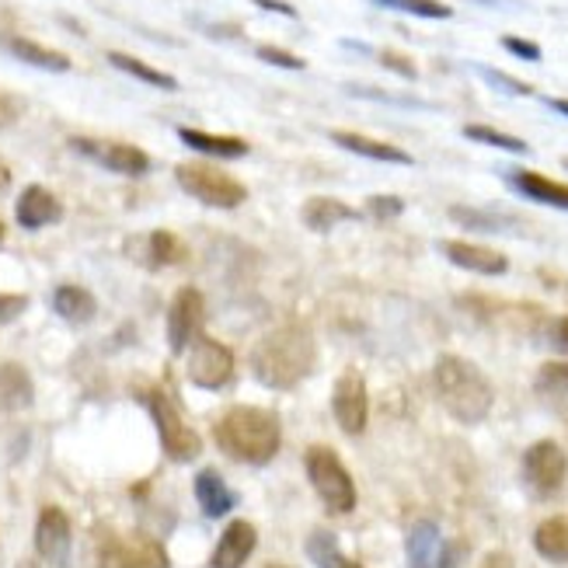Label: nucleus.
Returning a JSON list of instances; mask_svg holds the SVG:
<instances>
[{
  "label": "nucleus",
  "mask_w": 568,
  "mask_h": 568,
  "mask_svg": "<svg viewBox=\"0 0 568 568\" xmlns=\"http://www.w3.org/2000/svg\"><path fill=\"white\" fill-rule=\"evenodd\" d=\"M317 363V342L307 325H280L268 335H262L252 349V374L262 387L273 390H293L311 377Z\"/></svg>",
  "instance_id": "obj_1"
},
{
  "label": "nucleus",
  "mask_w": 568,
  "mask_h": 568,
  "mask_svg": "<svg viewBox=\"0 0 568 568\" xmlns=\"http://www.w3.org/2000/svg\"><path fill=\"white\" fill-rule=\"evenodd\" d=\"M213 436H216V447L224 450L231 460L252 464V467L268 464L283 447L280 415L262 408V405H234V408H227L224 415H220Z\"/></svg>",
  "instance_id": "obj_2"
},
{
  "label": "nucleus",
  "mask_w": 568,
  "mask_h": 568,
  "mask_svg": "<svg viewBox=\"0 0 568 568\" xmlns=\"http://www.w3.org/2000/svg\"><path fill=\"white\" fill-rule=\"evenodd\" d=\"M433 387L439 405L447 408L450 418L464 426H478L488 418L491 405H496V387L485 377V369L475 366L464 356H439L433 366Z\"/></svg>",
  "instance_id": "obj_3"
},
{
  "label": "nucleus",
  "mask_w": 568,
  "mask_h": 568,
  "mask_svg": "<svg viewBox=\"0 0 568 568\" xmlns=\"http://www.w3.org/2000/svg\"><path fill=\"white\" fill-rule=\"evenodd\" d=\"M143 405H146V412H151L154 426H158V436H161V447H164V454L171 460L189 464V460H195V457L203 454L200 433H195L182 418L175 394H171L168 387H151V390L143 394Z\"/></svg>",
  "instance_id": "obj_4"
},
{
  "label": "nucleus",
  "mask_w": 568,
  "mask_h": 568,
  "mask_svg": "<svg viewBox=\"0 0 568 568\" xmlns=\"http://www.w3.org/2000/svg\"><path fill=\"white\" fill-rule=\"evenodd\" d=\"M304 467H307V478L317 491V499L325 503L328 513L345 516L356 509V481L349 471H345L342 457L332 447H321V443L311 447L304 454Z\"/></svg>",
  "instance_id": "obj_5"
},
{
  "label": "nucleus",
  "mask_w": 568,
  "mask_h": 568,
  "mask_svg": "<svg viewBox=\"0 0 568 568\" xmlns=\"http://www.w3.org/2000/svg\"><path fill=\"white\" fill-rule=\"evenodd\" d=\"M175 182L192 195V200H200L203 206H213V210H237L244 200H248V189H244L234 175H227V171H220L206 161L179 164Z\"/></svg>",
  "instance_id": "obj_6"
},
{
  "label": "nucleus",
  "mask_w": 568,
  "mask_h": 568,
  "mask_svg": "<svg viewBox=\"0 0 568 568\" xmlns=\"http://www.w3.org/2000/svg\"><path fill=\"white\" fill-rule=\"evenodd\" d=\"M98 568H171V558L146 534H105L98 540Z\"/></svg>",
  "instance_id": "obj_7"
},
{
  "label": "nucleus",
  "mask_w": 568,
  "mask_h": 568,
  "mask_svg": "<svg viewBox=\"0 0 568 568\" xmlns=\"http://www.w3.org/2000/svg\"><path fill=\"white\" fill-rule=\"evenodd\" d=\"M408 568H460L467 548L460 540H447L433 520H418L405 540Z\"/></svg>",
  "instance_id": "obj_8"
},
{
  "label": "nucleus",
  "mask_w": 568,
  "mask_h": 568,
  "mask_svg": "<svg viewBox=\"0 0 568 568\" xmlns=\"http://www.w3.org/2000/svg\"><path fill=\"white\" fill-rule=\"evenodd\" d=\"M189 381L203 390H224L234 381L237 359L224 342H216L210 335H200L189 345Z\"/></svg>",
  "instance_id": "obj_9"
},
{
  "label": "nucleus",
  "mask_w": 568,
  "mask_h": 568,
  "mask_svg": "<svg viewBox=\"0 0 568 568\" xmlns=\"http://www.w3.org/2000/svg\"><path fill=\"white\" fill-rule=\"evenodd\" d=\"M206 325V296L195 286H182L168 307V345L175 356H185L189 345L203 335Z\"/></svg>",
  "instance_id": "obj_10"
},
{
  "label": "nucleus",
  "mask_w": 568,
  "mask_h": 568,
  "mask_svg": "<svg viewBox=\"0 0 568 568\" xmlns=\"http://www.w3.org/2000/svg\"><path fill=\"white\" fill-rule=\"evenodd\" d=\"M565 475H568V457L555 439H537L524 454V481L537 499L558 496Z\"/></svg>",
  "instance_id": "obj_11"
},
{
  "label": "nucleus",
  "mask_w": 568,
  "mask_h": 568,
  "mask_svg": "<svg viewBox=\"0 0 568 568\" xmlns=\"http://www.w3.org/2000/svg\"><path fill=\"white\" fill-rule=\"evenodd\" d=\"M70 151H78L81 158L102 164L109 171H115V175H130V179H140L151 171V158H146V151H140V146L133 143H115V140H91V136H73L70 140Z\"/></svg>",
  "instance_id": "obj_12"
},
{
  "label": "nucleus",
  "mask_w": 568,
  "mask_h": 568,
  "mask_svg": "<svg viewBox=\"0 0 568 568\" xmlns=\"http://www.w3.org/2000/svg\"><path fill=\"white\" fill-rule=\"evenodd\" d=\"M332 412L335 423L345 436H359L366 429L369 418V394H366V381L359 369H345V374L335 381L332 390Z\"/></svg>",
  "instance_id": "obj_13"
},
{
  "label": "nucleus",
  "mask_w": 568,
  "mask_h": 568,
  "mask_svg": "<svg viewBox=\"0 0 568 568\" xmlns=\"http://www.w3.org/2000/svg\"><path fill=\"white\" fill-rule=\"evenodd\" d=\"M70 540H73L70 516L60 506H45L39 513V524H36V551H39V558L49 561V565H67Z\"/></svg>",
  "instance_id": "obj_14"
},
{
  "label": "nucleus",
  "mask_w": 568,
  "mask_h": 568,
  "mask_svg": "<svg viewBox=\"0 0 568 568\" xmlns=\"http://www.w3.org/2000/svg\"><path fill=\"white\" fill-rule=\"evenodd\" d=\"M255 548H258V530L248 520H234L220 534L216 548L210 555V568H244L255 555Z\"/></svg>",
  "instance_id": "obj_15"
},
{
  "label": "nucleus",
  "mask_w": 568,
  "mask_h": 568,
  "mask_svg": "<svg viewBox=\"0 0 568 568\" xmlns=\"http://www.w3.org/2000/svg\"><path fill=\"white\" fill-rule=\"evenodd\" d=\"M14 216H18V224L24 231H42L49 224H60V220H63V203L45 185H29L18 195Z\"/></svg>",
  "instance_id": "obj_16"
},
{
  "label": "nucleus",
  "mask_w": 568,
  "mask_h": 568,
  "mask_svg": "<svg viewBox=\"0 0 568 568\" xmlns=\"http://www.w3.org/2000/svg\"><path fill=\"white\" fill-rule=\"evenodd\" d=\"M443 255H447L457 268H467V273L478 276H506L509 273V258L496 248H485V244L475 241H447L443 244Z\"/></svg>",
  "instance_id": "obj_17"
},
{
  "label": "nucleus",
  "mask_w": 568,
  "mask_h": 568,
  "mask_svg": "<svg viewBox=\"0 0 568 568\" xmlns=\"http://www.w3.org/2000/svg\"><path fill=\"white\" fill-rule=\"evenodd\" d=\"M356 216H359V213H356L349 203L335 200V195H311V200L301 206L304 227L314 231V234H328V231H335L338 224H349V220H356Z\"/></svg>",
  "instance_id": "obj_18"
},
{
  "label": "nucleus",
  "mask_w": 568,
  "mask_h": 568,
  "mask_svg": "<svg viewBox=\"0 0 568 568\" xmlns=\"http://www.w3.org/2000/svg\"><path fill=\"white\" fill-rule=\"evenodd\" d=\"M509 185L534 203H545V206L568 213V185L565 182H555L548 175H540V171H509Z\"/></svg>",
  "instance_id": "obj_19"
},
{
  "label": "nucleus",
  "mask_w": 568,
  "mask_h": 568,
  "mask_svg": "<svg viewBox=\"0 0 568 568\" xmlns=\"http://www.w3.org/2000/svg\"><path fill=\"white\" fill-rule=\"evenodd\" d=\"M195 503H200V509L210 516V520H220V516H227L237 506V496L224 481V475L206 467V471L195 475Z\"/></svg>",
  "instance_id": "obj_20"
},
{
  "label": "nucleus",
  "mask_w": 568,
  "mask_h": 568,
  "mask_svg": "<svg viewBox=\"0 0 568 568\" xmlns=\"http://www.w3.org/2000/svg\"><path fill=\"white\" fill-rule=\"evenodd\" d=\"M36 402V384L21 363H0V412H21Z\"/></svg>",
  "instance_id": "obj_21"
},
{
  "label": "nucleus",
  "mask_w": 568,
  "mask_h": 568,
  "mask_svg": "<svg viewBox=\"0 0 568 568\" xmlns=\"http://www.w3.org/2000/svg\"><path fill=\"white\" fill-rule=\"evenodd\" d=\"M179 140L195 154H206V158H224V161H237L252 151L248 140L241 136H216V133H203V130H179Z\"/></svg>",
  "instance_id": "obj_22"
},
{
  "label": "nucleus",
  "mask_w": 568,
  "mask_h": 568,
  "mask_svg": "<svg viewBox=\"0 0 568 568\" xmlns=\"http://www.w3.org/2000/svg\"><path fill=\"white\" fill-rule=\"evenodd\" d=\"M332 140L342 146V151H353L359 158H369V161H384V164H415V158L408 151H402V146L394 143H381V140H369L363 133H332Z\"/></svg>",
  "instance_id": "obj_23"
},
{
  "label": "nucleus",
  "mask_w": 568,
  "mask_h": 568,
  "mask_svg": "<svg viewBox=\"0 0 568 568\" xmlns=\"http://www.w3.org/2000/svg\"><path fill=\"white\" fill-rule=\"evenodd\" d=\"M4 45H8V53H11V57H18L21 63H29V67L49 70V73H67V70H70V57H67V53H60V49L39 45V42L21 39V36L4 39Z\"/></svg>",
  "instance_id": "obj_24"
},
{
  "label": "nucleus",
  "mask_w": 568,
  "mask_h": 568,
  "mask_svg": "<svg viewBox=\"0 0 568 568\" xmlns=\"http://www.w3.org/2000/svg\"><path fill=\"white\" fill-rule=\"evenodd\" d=\"M53 311L63 321H70V325H88V321L98 314V301L84 286H60L53 293Z\"/></svg>",
  "instance_id": "obj_25"
},
{
  "label": "nucleus",
  "mask_w": 568,
  "mask_h": 568,
  "mask_svg": "<svg viewBox=\"0 0 568 568\" xmlns=\"http://www.w3.org/2000/svg\"><path fill=\"white\" fill-rule=\"evenodd\" d=\"M534 548L540 558L568 565V516H551L534 530Z\"/></svg>",
  "instance_id": "obj_26"
},
{
  "label": "nucleus",
  "mask_w": 568,
  "mask_h": 568,
  "mask_svg": "<svg viewBox=\"0 0 568 568\" xmlns=\"http://www.w3.org/2000/svg\"><path fill=\"white\" fill-rule=\"evenodd\" d=\"M307 558L317 568H363L359 561H353L349 555H342L338 548V537L332 530H314L307 537Z\"/></svg>",
  "instance_id": "obj_27"
},
{
  "label": "nucleus",
  "mask_w": 568,
  "mask_h": 568,
  "mask_svg": "<svg viewBox=\"0 0 568 568\" xmlns=\"http://www.w3.org/2000/svg\"><path fill=\"white\" fill-rule=\"evenodd\" d=\"M109 63H112L115 70H122V73H130V78H136V81H143V84H151V88H161V91H175V88H179V81L171 78V73H164V70H158V67H151V63H143V60H136V57H130V53H109Z\"/></svg>",
  "instance_id": "obj_28"
},
{
  "label": "nucleus",
  "mask_w": 568,
  "mask_h": 568,
  "mask_svg": "<svg viewBox=\"0 0 568 568\" xmlns=\"http://www.w3.org/2000/svg\"><path fill=\"white\" fill-rule=\"evenodd\" d=\"M143 244H146L143 262L151 265V268H164V265H179V262H185V244H182L175 234H171V231H154Z\"/></svg>",
  "instance_id": "obj_29"
},
{
  "label": "nucleus",
  "mask_w": 568,
  "mask_h": 568,
  "mask_svg": "<svg viewBox=\"0 0 568 568\" xmlns=\"http://www.w3.org/2000/svg\"><path fill=\"white\" fill-rule=\"evenodd\" d=\"M464 136L475 140V143H488V146H496V151H506V154H527L530 151L527 140L513 136V133H503L496 126H481V122H471V126H464Z\"/></svg>",
  "instance_id": "obj_30"
},
{
  "label": "nucleus",
  "mask_w": 568,
  "mask_h": 568,
  "mask_svg": "<svg viewBox=\"0 0 568 568\" xmlns=\"http://www.w3.org/2000/svg\"><path fill=\"white\" fill-rule=\"evenodd\" d=\"M374 4L390 8V11H405V14H415V18H429V21L454 18V8L443 4V0H374Z\"/></svg>",
  "instance_id": "obj_31"
},
{
  "label": "nucleus",
  "mask_w": 568,
  "mask_h": 568,
  "mask_svg": "<svg viewBox=\"0 0 568 568\" xmlns=\"http://www.w3.org/2000/svg\"><path fill=\"white\" fill-rule=\"evenodd\" d=\"M450 220H457V224L471 227V231H499V227H506V220H503V216H488V213L467 210V206H454V210H450Z\"/></svg>",
  "instance_id": "obj_32"
},
{
  "label": "nucleus",
  "mask_w": 568,
  "mask_h": 568,
  "mask_svg": "<svg viewBox=\"0 0 568 568\" xmlns=\"http://www.w3.org/2000/svg\"><path fill=\"white\" fill-rule=\"evenodd\" d=\"M537 381H540V387H545V390H561V394H568V359L545 363V366H540Z\"/></svg>",
  "instance_id": "obj_33"
},
{
  "label": "nucleus",
  "mask_w": 568,
  "mask_h": 568,
  "mask_svg": "<svg viewBox=\"0 0 568 568\" xmlns=\"http://www.w3.org/2000/svg\"><path fill=\"white\" fill-rule=\"evenodd\" d=\"M255 57H258L262 63H268V67H280V70H304V67H307L301 57L286 53V49H280V45H258V49H255Z\"/></svg>",
  "instance_id": "obj_34"
},
{
  "label": "nucleus",
  "mask_w": 568,
  "mask_h": 568,
  "mask_svg": "<svg viewBox=\"0 0 568 568\" xmlns=\"http://www.w3.org/2000/svg\"><path fill=\"white\" fill-rule=\"evenodd\" d=\"M366 213L377 216V220H394V216L405 213V200H402V195H369Z\"/></svg>",
  "instance_id": "obj_35"
},
{
  "label": "nucleus",
  "mask_w": 568,
  "mask_h": 568,
  "mask_svg": "<svg viewBox=\"0 0 568 568\" xmlns=\"http://www.w3.org/2000/svg\"><path fill=\"white\" fill-rule=\"evenodd\" d=\"M503 49H506V53H513V57H520V60H530V63H537L540 57H545L537 42L520 39V36H503Z\"/></svg>",
  "instance_id": "obj_36"
},
{
  "label": "nucleus",
  "mask_w": 568,
  "mask_h": 568,
  "mask_svg": "<svg viewBox=\"0 0 568 568\" xmlns=\"http://www.w3.org/2000/svg\"><path fill=\"white\" fill-rule=\"evenodd\" d=\"M478 70H481V78H485L488 84H496V88H503V91H509V94H534L530 84L513 81V78H506V73H499V70H491V67H478Z\"/></svg>",
  "instance_id": "obj_37"
},
{
  "label": "nucleus",
  "mask_w": 568,
  "mask_h": 568,
  "mask_svg": "<svg viewBox=\"0 0 568 568\" xmlns=\"http://www.w3.org/2000/svg\"><path fill=\"white\" fill-rule=\"evenodd\" d=\"M24 307H29V296L24 293H0V325H11Z\"/></svg>",
  "instance_id": "obj_38"
},
{
  "label": "nucleus",
  "mask_w": 568,
  "mask_h": 568,
  "mask_svg": "<svg viewBox=\"0 0 568 568\" xmlns=\"http://www.w3.org/2000/svg\"><path fill=\"white\" fill-rule=\"evenodd\" d=\"M381 63H384L387 70H394V73H402V78H408V81L418 78L415 63H412L408 57H402V53H394V49H384V53H381Z\"/></svg>",
  "instance_id": "obj_39"
},
{
  "label": "nucleus",
  "mask_w": 568,
  "mask_h": 568,
  "mask_svg": "<svg viewBox=\"0 0 568 568\" xmlns=\"http://www.w3.org/2000/svg\"><path fill=\"white\" fill-rule=\"evenodd\" d=\"M548 345L555 353H568V317H558V321H551L548 325Z\"/></svg>",
  "instance_id": "obj_40"
},
{
  "label": "nucleus",
  "mask_w": 568,
  "mask_h": 568,
  "mask_svg": "<svg viewBox=\"0 0 568 568\" xmlns=\"http://www.w3.org/2000/svg\"><path fill=\"white\" fill-rule=\"evenodd\" d=\"M21 115V105L14 102V98L11 94H4V91H0V130H4V126H11V122Z\"/></svg>",
  "instance_id": "obj_41"
},
{
  "label": "nucleus",
  "mask_w": 568,
  "mask_h": 568,
  "mask_svg": "<svg viewBox=\"0 0 568 568\" xmlns=\"http://www.w3.org/2000/svg\"><path fill=\"white\" fill-rule=\"evenodd\" d=\"M255 8H262V11H276V14H283V18H296V8H290L286 0H252Z\"/></svg>",
  "instance_id": "obj_42"
},
{
  "label": "nucleus",
  "mask_w": 568,
  "mask_h": 568,
  "mask_svg": "<svg viewBox=\"0 0 568 568\" xmlns=\"http://www.w3.org/2000/svg\"><path fill=\"white\" fill-rule=\"evenodd\" d=\"M481 568H513V558H509L506 551H496V555H488V558L481 561Z\"/></svg>",
  "instance_id": "obj_43"
},
{
  "label": "nucleus",
  "mask_w": 568,
  "mask_h": 568,
  "mask_svg": "<svg viewBox=\"0 0 568 568\" xmlns=\"http://www.w3.org/2000/svg\"><path fill=\"white\" fill-rule=\"evenodd\" d=\"M545 105L555 109V112H561V115H568V98H545Z\"/></svg>",
  "instance_id": "obj_44"
},
{
  "label": "nucleus",
  "mask_w": 568,
  "mask_h": 568,
  "mask_svg": "<svg viewBox=\"0 0 568 568\" xmlns=\"http://www.w3.org/2000/svg\"><path fill=\"white\" fill-rule=\"evenodd\" d=\"M0 241H4V224H0Z\"/></svg>",
  "instance_id": "obj_45"
},
{
  "label": "nucleus",
  "mask_w": 568,
  "mask_h": 568,
  "mask_svg": "<svg viewBox=\"0 0 568 568\" xmlns=\"http://www.w3.org/2000/svg\"><path fill=\"white\" fill-rule=\"evenodd\" d=\"M268 568H286V565H268Z\"/></svg>",
  "instance_id": "obj_46"
},
{
  "label": "nucleus",
  "mask_w": 568,
  "mask_h": 568,
  "mask_svg": "<svg viewBox=\"0 0 568 568\" xmlns=\"http://www.w3.org/2000/svg\"><path fill=\"white\" fill-rule=\"evenodd\" d=\"M565 168H568V161H565Z\"/></svg>",
  "instance_id": "obj_47"
}]
</instances>
